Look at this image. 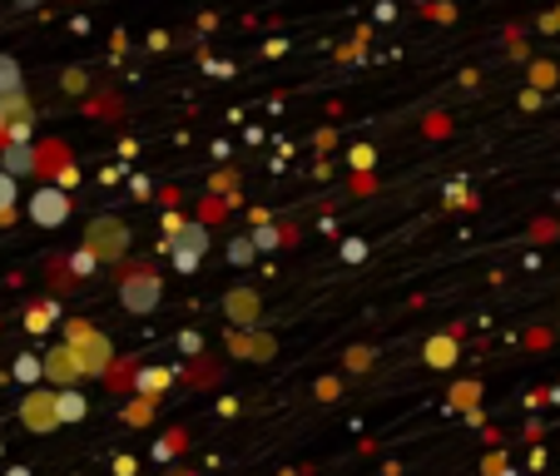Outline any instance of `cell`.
I'll use <instances>...</instances> for the list:
<instances>
[{
  "mask_svg": "<svg viewBox=\"0 0 560 476\" xmlns=\"http://www.w3.org/2000/svg\"><path fill=\"white\" fill-rule=\"evenodd\" d=\"M65 348L80 362V378H105L109 362H115V343H109L95 323H85V317H70V323H65Z\"/></svg>",
  "mask_w": 560,
  "mask_h": 476,
  "instance_id": "1",
  "label": "cell"
},
{
  "mask_svg": "<svg viewBox=\"0 0 560 476\" xmlns=\"http://www.w3.org/2000/svg\"><path fill=\"white\" fill-rule=\"evenodd\" d=\"M119 303H125V313H135V317L159 313V303H164V278H159V268L154 264L129 268V274L119 278Z\"/></svg>",
  "mask_w": 560,
  "mask_h": 476,
  "instance_id": "2",
  "label": "cell"
},
{
  "mask_svg": "<svg viewBox=\"0 0 560 476\" xmlns=\"http://www.w3.org/2000/svg\"><path fill=\"white\" fill-rule=\"evenodd\" d=\"M129 239H135V233H129L125 219H115V213H100V219L85 223V244H80V248H90L100 264H125Z\"/></svg>",
  "mask_w": 560,
  "mask_h": 476,
  "instance_id": "3",
  "label": "cell"
},
{
  "mask_svg": "<svg viewBox=\"0 0 560 476\" xmlns=\"http://www.w3.org/2000/svg\"><path fill=\"white\" fill-rule=\"evenodd\" d=\"M21 422L31 427L35 437H50L60 432V417H55V392L50 387H31L21 397Z\"/></svg>",
  "mask_w": 560,
  "mask_h": 476,
  "instance_id": "4",
  "label": "cell"
},
{
  "mask_svg": "<svg viewBox=\"0 0 560 476\" xmlns=\"http://www.w3.org/2000/svg\"><path fill=\"white\" fill-rule=\"evenodd\" d=\"M25 209H31V223H40V229H60V223L70 219V194L55 189V184H40V189L25 199Z\"/></svg>",
  "mask_w": 560,
  "mask_h": 476,
  "instance_id": "5",
  "label": "cell"
},
{
  "mask_svg": "<svg viewBox=\"0 0 560 476\" xmlns=\"http://www.w3.org/2000/svg\"><path fill=\"white\" fill-rule=\"evenodd\" d=\"M223 348L244 362H268L278 352V343L268 338V333H254V328H229L223 333Z\"/></svg>",
  "mask_w": 560,
  "mask_h": 476,
  "instance_id": "6",
  "label": "cell"
},
{
  "mask_svg": "<svg viewBox=\"0 0 560 476\" xmlns=\"http://www.w3.org/2000/svg\"><path fill=\"white\" fill-rule=\"evenodd\" d=\"M258 313H264V298H258L254 288H229V293H223V317H229L233 328H254Z\"/></svg>",
  "mask_w": 560,
  "mask_h": 476,
  "instance_id": "7",
  "label": "cell"
},
{
  "mask_svg": "<svg viewBox=\"0 0 560 476\" xmlns=\"http://www.w3.org/2000/svg\"><path fill=\"white\" fill-rule=\"evenodd\" d=\"M40 368H45V382H55V392H60V387H74V382H80V362H74V352L65 348V343L45 348Z\"/></svg>",
  "mask_w": 560,
  "mask_h": 476,
  "instance_id": "8",
  "label": "cell"
},
{
  "mask_svg": "<svg viewBox=\"0 0 560 476\" xmlns=\"http://www.w3.org/2000/svg\"><path fill=\"white\" fill-rule=\"evenodd\" d=\"M174 372L159 368V362H144V368H135V397H144V403H159L164 392H170Z\"/></svg>",
  "mask_w": 560,
  "mask_h": 476,
  "instance_id": "9",
  "label": "cell"
},
{
  "mask_svg": "<svg viewBox=\"0 0 560 476\" xmlns=\"http://www.w3.org/2000/svg\"><path fill=\"white\" fill-rule=\"evenodd\" d=\"M40 170V154L35 144H0V174H11V179H25V174Z\"/></svg>",
  "mask_w": 560,
  "mask_h": 476,
  "instance_id": "10",
  "label": "cell"
},
{
  "mask_svg": "<svg viewBox=\"0 0 560 476\" xmlns=\"http://www.w3.org/2000/svg\"><path fill=\"white\" fill-rule=\"evenodd\" d=\"M55 323H60V298L55 293L35 298V303L25 307V333H50Z\"/></svg>",
  "mask_w": 560,
  "mask_h": 476,
  "instance_id": "11",
  "label": "cell"
},
{
  "mask_svg": "<svg viewBox=\"0 0 560 476\" xmlns=\"http://www.w3.org/2000/svg\"><path fill=\"white\" fill-rule=\"evenodd\" d=\"M90 403H85V392L80 387H60L55 392V417H60V427H74V422H85Z\"/></svg>",
  "mask_w": 560,
  "mask_h": 476,
  "instance_id": "12",
  "label": "cell"
},
{
  "mask_svg": "<svg viewBox=\"0 0 560 476\" xmlns=\"http://www.w3.org/2000/svg\"><path fill=\"white\" fill-rule=\"evenodd\" d=\"M422 358H427V368H456V338L452 333H436V338H427V348H422Z\"/></svg>",
  "mask_w": 560,
  "mask_h": 476,
  "instance_id": "13",
  "label": "cell"
},
{
  "mask_svg": "<svg viewBox=\"0 0 560 476\" xmlns=\"http://www.w3.org/2000/svg\"><path fill=\"white\" fill-rule=\"evenodd\" d=\"M15 119H35L31 95L25 90H0V125H15Z\"/></svg>",
  "mask_w": 560,
  "mask_h": 476,
  "instance_id": "14",
  "label": "cell"
},
{
  "mask_svg": "<svg viewBox=\"0 0 560 476\" xmlns=\"http://www.w3.org/2000/svg\"><path fill=\"white\" fill-rule=\"evenodd\" d=\"M248 244H254V254H258V248L298 244V233H293V229H278V223H258V229H254V233H248Z\"/></svg>",
  "mask_w": 560,
  "mask_h": 476,
  "instance_id": "15",
  "label": "cell"
},
{
  "mask_svg": "<svg viewBox=\"0 0 560 476\" xmlns=\"http://www.w3.org/2000/svg\"><path fill=\"white\" fill-rule=\"evenodd\" d=\"M65 274H70L74 283H85V278H95V274H100V258L90 254V248H74V254L65 258Z\"/></svg>",
  "mask_w": 560,
  "mask_h": 476,
  "instance_id": "16",
  "label": "cell"
},
{
  "mask_svg": "<svg viewBox=\"0 0 560 476\" xmlns=\"http://www.w3.org/2000/svg\"><path fill=\"white\" fill-rule=\"evenodd\" d=\"M15 199H21V179L0 174V229H11L15 223Z\"/></svg>",
  "mask_w": 560,
  "mask_h": 476,
  "instance_id": "17",
  "label": "cell"
},
{
  "mask_svg": "<svg viewBox=\"0 0 560 476\" xmlns=\"http://www.w3.org/2000/svg\"><path fill=\"white\" fill-rule=\"evenodd\" d=\"M526 80H530V90H540V95H546V90H556V85H560V70H556L550 60H530Z\"/></svg>",
  "mask_w": 560,
  "mask_h": 476,
  "instance_id": "18",
  "label": "cell"
},
{
  "mask_svg": "<svg viewBox=\"0 0 560 476\" xmlns=\"http://www.w3.org/2000/svg\"><path fill=\"white\" fill-rule=\"evenodd\" d=\"M11 378L15 382H25V387H35V382L45 378V368H40V358H35V352H21V358L11 362Z\"/></svg>",
  "mask_w": 560,
  "mask_h": 476,
  "instance_id": "19",
  "label": "cell"
},
{
  "mask_svg": "<svg viewBox=\"0 0 560 476\" xmlns=\"http://www.w3.org/2000/svg\"><path fill=\"white\" fill-rule=\"evenodd\" d=\"M184 223H189V219H184L179 209H164V219H159V233H164V239H159V254H164V248H170V244H179Z\"/></svg>",
  "mask_w": 560,
  "mask_h": 476,
  "instance_id": "20",
  "label": "cell"
},
{
  "mask_svg": "<svg viewBox=\"0 0 560 476\" xmlns=\"http://www.w3.org/2000/svg\"><path fill=\"white\" fill-rule=\"evenodd\" d=\"M446 403H452L456 413H471V407L481 403V382H456V387H452V397H446Z\"/></svg>",
  "mask_w": 560,
  "mask_h": 476,
  "instance_id": "21",
  "label": "cell"
},
{
  "mask_svg": "<svg viewBox=\"0 0 560 476\" xmlns=\"http://www.w3.org/2000/svg\"><path fill=\"white\" fill-rule=\"evenodd\" d=\"M179 244L194 248V254H209V223L189 219V223H184V233H179Z\"/></svg>",
  "mask_w": 560,
  "mask_h": 476,
  "instance_id": "22",
  "label": "cell"
},
{
  "mask_svg": "<svg viewBox=\"0 0 560 476\" xmlns=\"http://www.w3.org/2000/svg\"><path fill=\"white\" fill-rule=\"evenodd\" d=\"M476 204V194H471V184L466 179H456V184H446L442 189V209H471Z\"/></svg>",
  "mask_w": 560,
  "mask_h": 476,
  "instance_id": "23",
  "label": "cell"
},
{
  "mask_svg": "<svg viewBox=\"0 0 560 476\" xmlns=\"http://www.w3.org/2000/svg\"><path fill=\"white\" fill-rule=\"evenodd\" d=\"M164 254H170V264L179 268V274H199V264H203V254H194V248H184V244H170Z\"/></svg>",
  "mask_w": 560,
  "mask_h": 476,
  "instance_id": "24",
  "label": "cell"
},
{
  "mask_svg": "<svg viewBox=\"0 0 560 476\" xmlns=\"http://www.w3.org/2000/svg\"><path fill=\"white\" fill-rule=\"evenodd\" d=\"M0 90H25L21 60H11V55H0Z\"/></svg>",
  "mask_w": 560,
  "mask_h": 476,
  "instance_id": "25",
  "label": "cell"
},
{
  "mask_svg": "<svg viewBox=\"0 0 560 476\" xmlns=\"http://www.w3.org/2000/svg\"><path fill=\"white\" fill-rule=\"evenodd\" d=\"M60 90H65V95H85V90H90V74L80 70V65H70V70L60 74Z\"/></svg>",
  "mask_w": 560,
  "mask_h": 476,
  "instance_id": "26",
  "label": "cell"
},
{
  "mask_svg": "<svg viewBox=\"0 0 560 476\" xmlns=\"http://www.w3.org/2000/svg\"><path fill=\"white\" fill-rule=\"evenodd\" d=\"M229 264H238V268L254 264V244H248V233H238V239L229 244Z\"/></svg>",
  "mask_w": 560,
  "mask_h": 476,
  "instance_id": "27",
  "label": "cell"
},
{
  "mask_svg": "<svg viewBox=\"0 0 560 476\" xmlns=\"http://www.w3.org/2000/svg\"><path fill=\"white\" fill-rule=\"evenodd\" d=\"M35 139V119H15V125H5V144H31Z\"/></svg>",
  "mask_w": 560,
  "mask_h": 476,
  "instance_id": "28",
  "label": "cell"
},
{
  "mask_svg": "<svg viewBox=\"0 0 560 476\" xmlns=\"http://www.w3.org/2000/svg\"><path fill=\"white\" fill-rule=\"evenodd\" d=\"M342 362H348V372H368L372 362H377V352H372V348H348V358H342Z\"/></svg>",
  "mask_w": 560,
  "mask_h": 476,
  "instance_id": "29",
  "label": "cell"
},
{
  "mask_svg": "<svg viewBox=\"0 0 560 476\" xmlns=\"http://www.w3.org/2000/svg\"><path fill=\"white\" fill-rule=\"evenodd\" d=\"M179 352H184V358H199V352H203V333L199 328H184L179 333Z\"/></svg>",
  "mask_w": 560,
  "mask_h": 476,
  "instance_id": "30",
  "label": "cell"
},
{
  "mask_svg": "<svg viewBox=\"0 0 560 476\" xmlns=\"http://www.w3.org/2000/svg\"><path fill=\"white\" fill-rule=\"evenodd\" d=\"M348 164H352V170H372V164H377V149H372V144H352Z\"/></svg>",
  "mask_w": 560,
  "mask_h": 476,
  "instance_id": "31",
  "label": "cell"
},
{
  "mask_svg": "<svg viewBox=\"0 0 560 476\" xmlns=\"http://www.w3.org/2000/svg\"><path fill=\"white\" fill-rule=\"evenodd\" d=\"M149 413H154V403H144V397H139V403H129V407H125V422H129V427H144V422H149Z\"/></svg>",
  "mask_w": 560,
  "mask_h": 476,
  "instance_id": "32",
  "label": "cell"
},
{
  "mask_svg": "<svg viewBox=\"0 0 560 476\" xmlns=\"http://www.w3.org/2000/svg\"><path fill=\"white\" fill-rule=\"evenodd\" d=\"M70 184H80V170H74V164H65V159H60V164H55V189H65V194H70Z\"/></svg>",
  "mask_w": 560,
  "mask_h": 476,
  "instance_id": "33",
  "label": "cell"
},
{
  "mask_svg": "<svg viewBox=\"0 0 560 476\" xmlns=\"http://www.w3.org/2000/svg\"><path fill=\"white\" fill-rule=\"evenodd\" d=\"M179 446H184V432H170L164 442H154V456H159V462H170V456L179 452Z\"/></svg>",
  "mask_w": 560,
  "mask_h": 476,
  "instance_id": "34",
  "label": "cell"
},
{
  "mask_svg": "<svg viewBox=\"0 0 560 476\" xmlns=\"http://www.w3.org/2000/svg\"><path fill=\"white\" fill-rule=\"evenodd\" d=\"M368 258V244L362 239H342V264H362Z\"/></svg>",
  "mask_w": 560,
  "mask_h": 476,
  "instance_id": "35",
  "label": "cell"
},
{
  "mask_svg": "<svg viewBox=\"0 0 560 476\" xmlns=\"http://www.w3.org/2000/svg\"><path fill=\"white\" fill-rule=\"evenodd\" d=\"M317 397H323V403H338V397H342V382L338 378H317Z\"/></svg>",
  "mask_w": 560,
  "mask_h": 476,
  "instance_id": "36",
  "label": "cell"
},
{
  "mask_svg": "<svg viewBox=\"0 0 560 476\" xmlns=\"http://www.w3.org/2000/svg\"><path fill=\"white\" fill-rule=\"evenodd\" d=\"M199 60H203V70L219 74V80H229V74H233V65H229V60H213V55H199Z\"/></svg>",
  "mask_w": 560,
  "mask_h": 476,
  "instance_id": "37",
  "label": "cell"
},
{
  "mask_svg": "<svg viewBox=\"0 0 560 476\" xmlns=\"http://www.w3.org/2000/svg\"><path fill=\"white\" fill-rule=\"evenodd\" d=\"M233 184H238V179L223 170V174H213V179H209V189H213V194H233Z\"/></svg>",
  "mask_w": 560,
  "mask_h": 476,
  "instance_id": "38",
  "label": "cell"
},
{
  "mask_svg": "<svg viewBox=\"0 0 560 476\" xmlns=\"http://www.w3.org/2000/svg\"><path fill=\"white\" fill-rule=\"evenodd\" d=\"M540 100H546V95H540V90H521V109H540Z\"/></svg>",
  "mask_w": 560,
  "mask_h": 476,
  "instance_id": "39",
  "label": "cell"
},
{
  "mask_svg": "<svg viewBox=\"0 0 560 476\" xmlns=\"http://www.w3.org/2000/svg\"><path fill=\"white\" fill-rule=\"evenodd\" d=\"M540 31L556 35V31H560V11H546V15H540Z\"/></svg>",
  "mask_w": 560,
  "mask_h": 476,
  "instance_id": "40",
  "label": "cell"
},
{
  "mask_svg": "<svg viewBox=\"0 0 560 476\" xmlns=\"http://www.w3.org/2000/svg\"><path fill=\"white\" fill-rule=\"evenodd\" d=\"M427 11H432L436 21H456V5H452V0H446V5H427Z\"/></svg>",
  "mask_w": 560,
  "mask_h": 476,
  "instance_id": "41",
  "label": "cell"
},
{
  "mask_svg": "<svg viewBox=\"0 0 560 476\" xmlns=\"http://www.w3.org/2000/svg\"><path fill=\"white\" fill-rule=\"evenodd\" d=\"M115 476H135V456H115Z\"/></svg>",
  "mask_w": 560,
  "mask_h": 476,
  "instance_id": "42",
  "label": "cell"
},
{
  "mask_svg": "<svg viewBox=\"0 0 560 476\" xmlns=\"http://www.w3.org/2000/svg\"><path fill=\"white\" fill-rule=\"evenodd\" d=\"M149 50H170V31H154V35H149Z\"/></svg>",
  "mask_w": 560,
  "mask_h": 476,
  "instance_id": "43",
  "label": "cell"
},
{
  "mask_svg": "<svg viewBox=\"0 0 560 476\" xmlns=\"http://www.w3.org/2000/svg\"><path fill=\"white\" fill-rule=\"evenodd\" d=\"M511 55H516V60H526V55H530V50H526V40H521L516 31H511Z\"/></svg>",
  "mask_w": 560,
  "mask_h": 476,
  "instance_id": "44",
  "label": "cell"
},
{
  "mask_svg": "<svg viewBox=\"0 0 560 476\" xmlns=\"http://www.w3.org/2000/svg\"><path fill=\"white\" fill-rule=\"evenodd\" d=\"M129 189H135V199H149V194H154V184H149V179H135Z\"/></svg>",
  "mask_w": 560,
  "mask_h": 476,
  "instance_id": "45",
  "label": "cell"
},
{
  "mask_svg": "<svg viewBox=\"0 0 560 476\" xmlns=\"http://www.w3.org/2000/svg\"><path fill=\"white\" fill-rule=\"evenodd\" d=\"M5 476H31V472H25V466H11V472H5Z\"/></svg>",
  "mask_w": 560,
  "mask_h": 476,
  "instance_id": "46",
  "label": "cell"
},
{
  "mask_svg": "<svg viewBox=\"0 0 560 476\" xmlns=\"http://www.w3.org/2000/svg\"><path fill=\"white\" fill-rule=\"evenodd\" d=\"M170 476H194V472H184V466H179V472H170Z\"/></svg>",
  "mask_w": 560,
  "mask_h": 476,
  "instance_id": "47",
  "label": "cell"
}]
</instances>
